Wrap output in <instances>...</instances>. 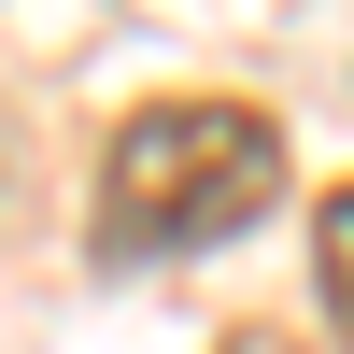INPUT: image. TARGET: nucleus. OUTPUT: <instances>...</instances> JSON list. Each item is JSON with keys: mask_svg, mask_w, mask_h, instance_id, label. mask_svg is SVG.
Wrapping results in <instances>:
<instances>
[{"mask_svg": "<svg viewBox=\"0 0 354 354\" xmlns=\"http://www.w3.org/2000/svg\"><path fill=\"white\" fill-rule=\"evenodd\" d=\"M283 198V113L255 100H156L100 142V255H198Z\"/></svg>", "mask_w": 354, "mask_h": 354, "instance_id": "f257e3e1", "label": "nucleus"}, {"mask_svg": "<svg viewBox=\"0 0 354 354\" xmlns=\"http://www.w3.org/2000/svg\"><path fill=\"white\" fill-rule=\"evenodd\" d=\"M312 283H326V326L354 354V185H326V213H312Z\"/></svg>", "mask_w": 354, "mask_h": 354, "instance_id": "f03ea898", "label": "nucleus"}, {"mask_svg": "<svg viewBox=\"0 0 354 354\" xmlns=\"http://www.w3.org/2000/svg\"><path fill=\"white\" fill-rule=\"evenodd\" d=\"M227 354H283V340H270V326H241V340H227Z\"/></svg>", "mask_w": 354, "mask_h": 354, "instance_id": "7ed1b4c3", "label": "nucleus"}]
</instances>
